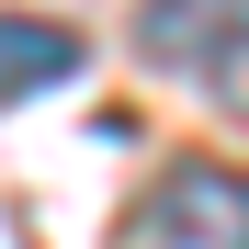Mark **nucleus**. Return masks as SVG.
Wrapping results in <instances>:
<instances>
[{
	"label": "nucleus",
	"mask_w": 249,
	"mask_h": 249,
	"mask_svg": "<svg viewBox=\"0 0 249 249\" xmlns=\"http://www.w3.org/2000/svg\"><path fill=\"white\" fill-rule=\"evenodd\" d=\"M124 249H249V170L170 159L136 193V215H124Z\"/></svg>",
	"instance_id": "obj_1"
},
{
	"label": "nucleus",
	"mask_w": 249,
	"mask_h": 249,
	"mask_svg": "<svg viewBox=\"0 0 249 249\" xmlns=\"http://www.w3.org/2000/svg\"><path fill=\"white\" fill-rule=\"evenodd\" d=\"M136 57L170 79L249 68V0H136Z\"/></svg>",
	"instance_id": "obj_2"
},
{
	"label": "nucleus",
	"mask_w": 249,
	"mask_h": 249,
	"mask_svg": "<svg viewBox=\"0 0 249 249\" xmlns=\"http://www.w3.org/2000/svg\"><path fill=\"white\" fill-rule=\"evenodd\" d=\"M57 79H79V34L34 23V12H0V102H34Z\"/></svg>",
	"instance_id": "obj_3"
}]
</instances>
